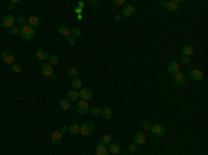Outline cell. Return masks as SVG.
Masks as SVG:
<instances>
[{"instance_id":"obj_1","label":"cell","mask_w":208,"mask_h":155,"mask_svg":"<svg viewBox=\"0 0 208 155\" xmlns=\"http://www.w3.org/2000/svg\"><path fill=\"white\" fill-rule=\"evenodd\" d=\"M20 35H21V37H22L24 40H32L35 37V29L27 24V25H24L20 29Z\"/></svg>"},{"instance_id":"obj_2","label":"cell","mask_w":208,"mask_h":155,"mask_svg":"<svg viewBox=\"0 0 208 155\" xmlns=\"http://www.w3.org/2000/svg\"><path fill=\"white\" fill-rule=\"evenodd\" d=\"M93 130H95V125H93L92 122H85L81 126V130H79V133L87 137V136H92V134H93Z\"/></svg>"},{"instance_id":"obj_3","label":"cell","mask_w":208,"mask_h":155,"mask_svg":"<svg viewBox=\"0 0 208 155\" xmlns=\"http://www.w3.org/2000/svg\"><path fill=\"white\" fill-rule=\"evenodd\" d=\"M15 25V18L13 14H7L1 18V27L3 28H11Z\"/></svg>"},{"instance_id":"obj_4","label":"cell","mask_w":208,"mask_h":155,"mask_svg":"<svg viewBox=\"0 0 208 155\" xmlns=\"http://www.w3.org/2000/svg\"><path fill=\"white\" fill-rule=\"evenodd\" d=\"M77 111H78V114H81V115L87 114L89 112V104H87V101H85V100L77 101Z\"/></svg>"},{"instance_id":"obj_5","label":"cell","mask_w":208,"mask_h":155,"mask_svg":"<svg viewBox=\"0 0 208 155\" xmlns=\"http://www.w3.org/2000/svg\"><path fill=\"white\" fill-rule=\"evenodd\" d=\"M151 133H153L154 136H164L165 133H167V129L164 128L162 125H160V123H155V125H151Z\"/></svg>"},{"instance_id":"obj_6","label":"cell","mask_w":208,"mask_h":155,"mask_svg":"<svg viewBox=\"0 0 208 155\" xmlns=\"http://www.w3.org/2000/svg\"><path fill=\"white\" fill-rule=\"evenodd\" d=\"M0 57H1V60L4 61L6 64H9V65H11V64H14V55H13V53L11 51H3L1 54H0Z\"/></svg>"},{"instance_id":"obj_7","label":"cell","mask_w":208,"mask_h":155,"mask_svg":"<svg viewBox=\"0 0 208 155\" xmlns=\"http://www.w3.org/2000/svg\"><path fill=\"white\" fill-rule=\"evenodd\" d=\"M135 13H136V9L133 7V4H126L122 9L121 15H122V17H131V15H133Z\"/></svg>"},{"instance_id":"obj_8","label":"cell","mask_w":208,"mask_h":155,"mask_svg":"<svg viewBox=\"0 0 208 155\" xmlns=\"http://www.w3.org/2000/svg\"><path fill=\"white\" fill-rule=\"evenodd\" d=\"M189 76L193 80H196V82H200L203 79V71H200V69H191L189 72Z\"/></svg>"},{"instance_id":"obj_9","label":"cell","mask_w":208,"mask_h":155,"mask_svg":"<svg viewBox=\"0 0 208 155\" xmlns=\"http://www.w3.org/2000/svg\"><path fill=\"white\" fill-rule=\"evenodd\" d=\"M92 96H93V91H92L89 87H87V89H82V90L79 91V97H81L82 100H85V101L90 100Z\"/></svg>"},{"instance_id":"obj_10","label":"cell","mask_w":208,"mask_h":155,"mask_svg":"<svg viewBox=\"0 0 208 155\" xmlns=\"http://www.w3.org/2000/svg\"><path fill=\"white\" fill-rule=\"evenodd\" d=\"M40 24H42V19L39 18V17H36V15H32V17H29L28 18V25L32 28H38V27H40Z\"/></svg>"},{"instance_id":"obj_11","label":"cell","mask_w":208,"mask_h":155,"mask_svg":"<svg viewBox=\"0 0 208 155\" xmlns=\"http://www.w3.org/2000/svg\"><path fill=\"white\" fill-rule=\"evenodd\" d=\"M61 133L60 132H53L51 133V137H50V140H51V144H54V146H58L60 143H61Z\"/></svg>"},{"instance_id":"obj_12","label":"cell","mask_w":208,"mask_h":155,"mask_svg":"<svg viewBox=\"0 0 208 155\" xmlns=\"http://www.w3.org/2000/svg\"><path fill=\"white\" fill-rule=\"evenodd\" d=\"M133 140H135V143L139 146V144H144L146 143V134L143 132H137L135 134V137H133Z\"/></svg>"},{"instance_id":"obj_13","label":"cell","mask_w":208,"mask_h":155,"mask_svg":"<svg viewBox=\"0 0 208 155\" xmlns=\"http://www.w3.org/2000/svg\"><path fill=\"white\" fill-rule=\"evenodd\" d=\"M107 148H108V152H111V154H119V152H121V146L115 141L110 143Z\"/></svg>"},{"instance_id":"obj_14","label":"cell","mask_w":208,"mask_h":155,"mask_svg":"<svg viewBox=\"0 0 208 155\" xmlns=\"http://www.w3.org/2000/svg\"><path fill=\"white\" fill-rule=\"evenodd\" d=\"M173 79H175V83H178V85H183V83L186 82V75L183 72H176L175 75H173Z\"/></svg>"},{"instance_id":"obj_15","label":"cell","mask_w":208,"mask_h":155,"mask_svg":"<svg viewBox=\"0 0 208 155\" xmlns=\"http://www.w3.org/2000/svg\"><path fill=\"white\" fill-rule=\"evenodd\" d=\"M40 72H42V75H45V76H50L51 73H54V72H53V67H51L50 64H43V65H42Z\"/></svg>"},{"instance_id":"obj_16","label":"cell","mask_w":208,"mask_h":155,"mask_svg":"<svg viewBox=\"0 0 208 155\" xmlns=\"http://www.w3.org/2000/svg\"><path fill=\"white\" fill-rule=\"evenodd\" d=\"M78 98H79V91L78 90H69L67 93V100L71 103V101H78Z\"/></svg>"},{"instance_id":"obj_17","label":"cell","mask_w":208,"mask_h":155,"mask_svg":"<svg viewBox=\"0 0 208 155\" xmlns=\"http://www.w3.org/2000/svg\"><path fill=\"white\" fill-rule=\"evenodd\" d=\"M38 60H42V61H46V60L49 58V54H47V51L45 49H38L36 53H35Z\"/></svg>"},{"instance_id":"obj_18","label":"cell","mask_w":208,"mask_h":155,"mask_svg":"<svg viewBox=\"0 0 208 155\" xmlns=\"http://www.w3.org/2000/svg\"><path fill=\"white\" fill-rule=\"evenodd\" d=\"M179 69H181V65L178 64V62H175V61L169 62V65H168V71H169V73H172V75H175L176 72H179Z\"/></svg>"},{"instance_id":"obj_19","label":"cell","mask_w":208,"mask_h":155,"mask_svg":"<svg viewBox=\"0 0 208 155\" xmlns=\"http://www.w3.org/2000/svg\"><path fill=\"white\" fill-rule=\"evenodd\" d=\"M79 130H81V126L77 123V121H74V123L68 128V132H69V134H72V136H75V134H78L79 133Z\"/></svg>"},{"instance_id":"obj_20","label":"cell","mask_w":208,"mask_h":155,"mask_svg":"<svg viewBox=\"0 0 208 155\" xmlns=\"http://www.w3.org/2000/svg\"><path fill=\"white\" fill-rule=\"evenodd\" d=\"M108 148L104 146V144H99L96 147V155H108Z\"/></svg>"},{"instance_id":"obj_21","label":"cell","mask_w":208,"mask_h":155,"mask_svg":"<svg viewBox=\"0 0 208 155\" xmlns=\"http://www.w3.org/2000/svg\"><path fill=\"white\" fill-rule=\"evenodd\" d=\"M193 51H194L193 44H185L183 49H182V53H183V55H186V57H190V55L193 54Z\"/></svg>"},{"instance_id":"obj_22","label":"cell","mask_w":208,"mask_h":155,"mask_svg":"<svg viewBox=\"0 0 208 155\" xmlns=\"http://www.w3.org/2000/svg\"><path fill=\"white\" fill-rule=\"evenodd\" d=\"M57 32H58L61 36H65V37L71 36V29L68 27H65V25H64V27H60L58 29H57Z\"/></svg>"},{"instance_id":"obj_23","label":"cell","mask_w":208,"mask_h":155,"mask_svg":"<svg viewBox=\"0 0 208 155\" xmlns=\"http://www.w3.org/2000/svg\"><path fill=\"white\" fill-rule=\"evenodd\" d=\"M58 107L64 111H68V110H71V103H69L67 98H63V100L58 101Z\"/></svg>"},{"instance_id":"obj_24","label":"cell","mask_w":208,"mask_h":155,"mask_svg":"<svg viewBox=\"0 0 208 155\" xmlns=\"http://www.w3.org/2000/svg\"><path fill=\"white\" fill-rule=\"evenodd\" d=\"M167 9L169 10V11H178V9H179V1H178V0H172V1H168Z\"/></svg>"},{"instance_id":"obj_25","label":"cell","mask_w":208,"mask_h":155,"mask_svg":"<svg viewBox=\"0 0 208 155\" xmlns=\"http://www.w3.org/2000/svg\"><path fill=\"white\" fill-rule=\"evenodd\" d=\"M71 86H72L74 90H77V89H81L82 87V79H79V78H74L72 82H71Z\"/></svg>"},{"instance_id":"obj_26","label":"cell","mask_w":208,"mask_h":155,"mask_svg":"<svg viewBox=\"0 0 208 155\" xmlns=\"http://www.w3.org/2000/svg\"><path fill=\"white\" fill-rule=\"evenodd\" d=\"M101 115H103L104 119H111V116H113V110H111V108H103V110H101Z\"/></svg>"},{"instance_id":"obj_27","label":"cell","mask_w":208,"mask_h":155,"mask_svg":"<svg viewBox=\"0 0 208 155\" xmlns=\"http://www.w3.org/2000/svg\"><path fill=\"white\" fill-rule=\"evenodd\" d=\"M110 143H111V136H110V134H104V136L100 138L99 144H104V146H105V144H110Z\"/></svg>"},{"instance_id":"obj_28","label":"cell","mask_w":208,"mask_h":155,"mask_svg":"<svg viewBox=\"0 0 208 155\" xmlns=\"http://www.w3.org/2000/svg\"><path fill=\"white\" fill-rule=\"evenodd\" d=\"M89 112H90L93 116H99V115H101V110H100L99 107H90V108H89Z\"/></svg>"},{"instance_id":"obj_29","label":"cell","mask_w":208,"mask_h":155,"mask_svg":"<svg viewBox=\"0 0 208 155\" xmlns=\"http://www.w3.org/2000/svg\"><path fill=\"white\" fill-rule=\"evenodd\" d=\"M47 60H49V64L51 65V67L58 64V57H57V55H49V58Z\"/></svg>"},{"instance_id":"obj_30","label":"cell","mask_w":208,"mask_h":155,"mask_svg":"<svg viewBox=\"0 0 208 155\" xmlns=\"http://www.w3.org/2000/svg\"><path fill=\"white\" fill-rule=\"evenodd\" d=\"M81 35H82V31L79 29V28H74V29H71V36L72 37L77 39V37H79Z\"/></svg>"},{"instance_id":"obj_31","label":"cell","mask_w":208,"mask_h":155,"mask_svg":"<svg viewBox=\"0 0 208 155\" xmlns=\"http://www.w3.org/2000/svg\"><path fill=\"white\" fill-rule=\"evenodd\" d=\"M28 24V18H25L24 15H20L18 18H17V25H27Z\"/></svg>"},{"instance_id":"obj_32","label":"cell","mask_w":208,"mask_h":155,"mask_svg":"<svg viewBox=\"0 0 208 155\" xmlns=\"http://www.w3.org/2000/svg\"><path fill=\"white\" fill-rule=\"evenodd\" d=\"M67 75H68V78H77V76H78V69H77V68L68 69Z\"/></svg>"},{"instance_id":"obj_33","label":"cell","mask_w":208,"mask_h":155,"mask_svg":"<svg viewBox=\"0 0 208 155\" xmlns=\"http://www.w3.org/2000/svg\"><path fill=\"white\" fill-rule=\"evenodd\" d=\"M11 71H13L14 73H18L21 72V65L17 64V62H14V64H11Z\"/></svg>"},{"instance_id":"obj_34","label":"cell","mask_w":208,"mask_h":155,"mask_svg":"<svg viewBox=\"0 0 208 155\" xmlns=\"http://www.w3.org/2000/svg\"><path fill=\"white\" fill-rule=\"evenodd\" d=\"M20 25H14V27L10 28V35H17V33H20Z\"/></svg>"},{"instance_id":"obj_35","label":"cell","mask_w":208,"mask_h":155,"mask_svg":"<svg viewBox=\"0 0 208 155\" xmlns=\"http://www.w3.org/2000/svg\"><path fill=\"white\" fill-rule=\"evenodd\" d=\"M128 150L131 151V152H136V151H137V144H136V143H131V144L128 146Z\"/></svg>"},{"instance_id":"obj_36","label":"cell","mask_w":208,"mask_h":155,"mask_svg":"<svg viewBox=\"0 0 208 155\" xmlns=\"http://www.w3.org/2000/svg\"><path fill=\"white\" fill-rule=\"evenodd\" d=\"M142 126L144 128V130L146 129H151V122H150V121H143V122H142Z\"/></svg>"},{"instance_id":"obj_37","label":"cell","mask_w":208,"mask_h":155,"mask_svg":"<svg viewBox=\"0 0 208 155\" xmlns=\"http://www.w3.org/2000/svg\"><path fill=\"white\" fill-rule=\"evenodd\" d=\"M111 3H113V6H124L125 4V0H113V1H111Z\"/></svg>"},{"instance_id":"obj_38","label":"cell","mask_w":208,"mask_h":155,"mask_svg":"<svg viewBox=\"0 0 208 155\" xmlns=\"http://www.w3.org/2000/svg\"><path fill=\"white\" fill-rule=\"evenodd\" d=\"M67 39H68V44H69V46H75V44H77V39H75V37L69 36V37H67Z\"/></svg>"},{"instance_id":"obj_39","label":"cell","mask_w":208,"mask_h":155,"mask_svg":"<svg viewBox=\"0 0 208 155\" xmlns=\"http://www.w3.org/2000/svg\"><path fill=\"white\" fill-rule=\"evenodd\" d=\"M182 62L185 65H189L190 64V57H186V55H182Z\"/></svg>"},{"instance_id":"obj_40","label":"cell","mask_w":208,"mask_h":155,"mask_svg":"<svg viewBox=\"0 0 208 155\" xmlns=\"http://www.w3.org/2000/svg\"><path fill=\"white\" fill-rule=\"evenodd\" d=\"M17 1H18V0H14V1H11V3H9V4H7V9H9L10 11H11V10L14 9V4H15Z\"/></svg>"},{"instance_id":"obj_41","label":"cell","mask_w":208,"mask_h":155,"mask_svg":"<svg viewBox=\"0 0 208 155\" xmlns=\"http://www.w3.org/2000/svg\"><path fill=\"white\" fill-rule=\"evenodd\" d=\"M58 132L61 133V134H63V133H67V132H68V128H67V126H61Z\"/></svg>"},{"instance_id":"obj_42","label":"cell","mask_w":208,"mask_h":155,"mask_svg":"<svg viewBox=\"0 0 208 155\" xmlns=\"http://www.w3.org/2000/svg\"><path fill=\"white\" fill-rule=\"evenodd\" d=\"M121 18H122L121 14H117V15H115V21H121Z\"/></svg>"},{"instance_id":"obj_43","label":"cell","mask_w":208,"mask_h":155,"mask_svg":"<svg viewBox=\"0 0 208 155\" xmlns=\"http://www.w3.org/2000/svg\"><path fill=\"white\" fill-rule=\"evenodd\" d=\"M160 4H161V6H165V7H167L168 1H165V0H162V1H160Z\"/></svg>"},{"instance_id":"obj_44","label":"cell","mask_w":208,"mask_h":155,"mask_svg":"<svg viewBox=\"0 0 208 155\" xmlns=\"http://www.w3.org/2000/svg\"><path fill=\"white\" fill-rule=\"evenodd\" d=\"M78 4H79V9H82V7H83V6H85V3H83V1H79V3H78Z\"/></svg>"},{"instance_id":"obj_45","label":"cell","mask_w":208,"mask_h":155,"mask_svg":"<svg viewBox=\"0 0 208 155\" xmlns=\"http://www.w3.org/2000/svg\"><path fill=\"white\" fill-rule=\"evenodd\" d=\"M75 11H77L78 14H81L82 13V9H78V7H77V9H75Z\"/></svg>"},{"instance_id":"obj_46","label":"cell","mask_w":208,"mask_h":155,"mask_svg":"<svg viewBox=\"0 0 208 155\" xmlns=\"http://www.w3.org/2000/svg\"><path fill=\"white\" fill-rule=\"evenodd\" d=\"M50 79H56V73H51V75H50Z\"/></svg>"}]
</instances>
